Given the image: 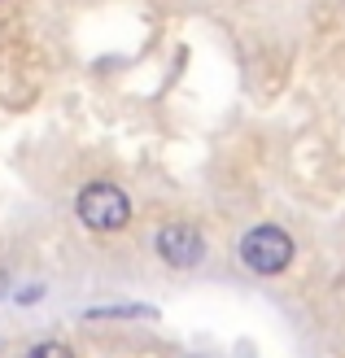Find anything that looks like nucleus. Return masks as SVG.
<instances>
[{
  "label": "nucleus",
  "instance_id": "3",
  "mask_svg": "<svg viewBox=\"0 0 345 358\" xmlns=\"http://www.w3.org/2000/svg\"><path fill=\"white\" fill-rule=\"evenodd\" d=\"M153 249H157V258L175 266V271H192V266H202L206 258V236L197 231L192 223H162L157 227V236H153Z\"/></svg>",
  "mask_w": 345,
  "mask_h": 358
},
{
  "label": "nucleus",
  "instance_id": "7",
  "mask_svg": "<svg viewBox=\"0 0 345 358\" xmlns=\"http://www.w3.org/2000/svg\"><path fill=\"white\" fill-rule=\"evenodd\" d=\"M0 293H5V280H0Z\"/></svg>",
  "mask_w": 345,
  "mask_h": 358
},
{
  "label": "nucleus",
  "instance_id": "5",
  "mask_svg": "<svg viewBox=\"0 0 345 358\" xmlns=\"http://www.w3.org/2000/svg\"><path fill=\"white\" fill-rule=\"evenodd\" d=\"M27 358H75V350L62 345V341H40V345H31Z\"/></svg>",
  "mask_w": 345,
  "mask_h": 358
},
{
  "label": "nucleus",
  "instance_id": "6",
  "mask_svg": "<svg viewBox=\"0 0 345 358\" xmlns=\"http://www.w3.org/2000/svg\"><path fill=\"white\" fill-rule=\"evenodd\" d=\"M44 297V284H31V289H17L13 301H22V306H31V301H40Z\"/></svg>",
  "mask_w": 345,
  "mask_h": 358
},
{
  "label": "nucleus",
  "instance_id": "2",
  "mask_svg": "<svg viewBox=\"0 0 345 358\" xmlns=\"http://www.w3.org/2000/svg\"><path fill=\"white\" fill-rule=\"evenodd\" d=\"M236 249H241V262L253 275H280L284 266L293 262V236H288L284 227H276V223L249 227Z\"/></svg>",
  "mask_w": 345,
  "mask_h": 358
},
{
  "label": "nucleus",
  "instance_id": "1",
  "mask_svg": "<svg viewBox=\"0 0 345 358\" xmlns=\"http://www.w3.org/2000/svg\"><path fill=\"white\" fill-rule=\"evenodd\" d=\"M75 214H79V223L92 227V231H122L132 223V196L118 184H110V179H97V184H87L79 192Z\"/></svg>",
  "mask_w": 345,
  "mask_h": 358
},
{
  "label": "nucleus",
  "instance_id": "4",
  "mask_svg": "<svg viewBox=\"0 0 345 358\" xmlns=\"http://www.w3.org/2000/svg\"><path fill=\"white\" fill-rule=\"evenodd\" d=\"M83 319H157L153 306H92Z\"/></svg>",
  "mask_w": 345,
  "mask_h": 358
}]
</instances>
